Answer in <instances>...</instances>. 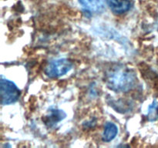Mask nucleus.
Listing matches in <instances>:
<instances>
[{
	"label": "nucleus",
	"mask_w": 158,
	"mask_h": 148,
	"mask_svg": "<svg viewBox=\"0 0 158 148\" xmlns=\"http://www.w3.org/2000/svg\"><path fill=\"white\" fill-rule=\"evenodd\" d=\"M158 118V102L154 101L148 108V119L149 121H155Z\"/></svg>",
	"instance_id": "obj_8"
},
{
	"label": "nucleus",
	"mask_w": 158,
	"mask_h": 148,
	"mask_svg": "<svg viewBox=\"0 0 158 148\" xmlns=\"http://www.w3.org/2000/svg\"><path fill=\"white\" fill-rule=\"evenodd\" d=\"M73 67V63L67 59H59L48 64L45 73L49 78H58L67 73Z\"/></svg>",
	"instance_id": "obj_3"
},
{
	"label": "nucleus",
	"mask_w": 158,
	"mask_h": 148,
	"mask_svg": "<svg viewBox=\"0 0 158 148\" xmlns=\"http://www.w3.org/2000/svg\"><path fill=\"white\" fill-rule=\"evenodd\" d=\"M79 2L88 12L97 13L103 10L106 0H79Z\"/></svg>",
	"instance_id": "obj_5"
},
{
	"label": "nucleus",
	"mask_w": 158,
	"mask_h": 148,
	"mask_svg": "<svg viewBox=\"0 0 158 148\" xmlns=\"http://www.w3.org/2000/svg\"><path fill=\"white\" fill-rule=\"evenodd\" d=\"M66 113L62 110V109H52L49 110V114L46 116L45 118L43 119V121L49 126H52L56 123H59L60 121L63 120V119L66 118Z\"/></svg>",
	"instance_id": "obj_6"
},
{
	"label": "nucleus",
	"mask_w": 158,
	"mask_h": 148,
	"mask_svg": "<svg viewBox=\"0 0 158 148\" xmlns=\"http://www.w3.org/2000/svg\"><path fill=\"white\" fill-rule=\"evenodd\" d=\"M118 134V127L114 123L108 122L106 123L102 140L104 142H110L114 140Z\"/></svg>",
	"instance_id": "obj_7"
},
{
	"label": "nucleus",
	"mask_w": 158,
	"mask_h": 148,
	"mask_svg": "<svg viewBox=\"0 0 158 148\" xmlns=\"http://www.w3.org/2000/svg\"><path fill=\"white\" fill-rule=\"evenodd\" d=\"M1 104L9 105L18 100L20 96V89L13 82L6 79H2L0 82Z\"/></svg>",
	"instance_id": "obj_2"
},
{
	"label": "nucleus",
	"mask_w": 158,
	"mask_h": 148,
	"mask_svg": "<svg viewBox=\"0 0 158 148\" xmlns=\"http://www.w3.org/2000/svg\"><path fill=\"white\" fill-rule=\"evenodd\" d=\"M136 82L137 76L134 69L123 65H115L105 74L106 86L115 92H128L134 87Z\"/></svg>",
	"instance_id": "obj_1"
},
{
	"label": "nucleus",
	"mask_w": 158,
	"mask_h": 148,
	"mask_svg": "<svg viewBox=\"0 0 158 148\" xmlns=\"http://www.w3.org/2000/svg\"><path fill=\"white\" fill-rule=\"evenodd\" d=\"M110 10L116 15H122L131 9L134 5L133 0H106Z\"/></svg>",
	"instance_id": "obj_4"
}]
</instances>
